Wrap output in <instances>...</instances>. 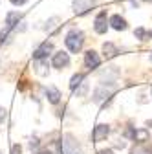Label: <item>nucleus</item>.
I'll list each match as a JSON object with an SVG mask.
<instances>
[{
	"instance_id": "nucleus-1",
	"label": "nucleus",
	"mask_w": 152,
	"mask_h": 154,
	"mask_svg": "<svg viewBox=\"0 0 152 154\" xmlns=\"http://www.w3.org/2000/svg\"><path fill=\"white\" fill-rule=\"evenodd\" d=\"M64 42H66V48L71 51V53H79L83 50V44H84V33L79 31V29H71L66 38H64Z\"/></svg>"
},
{
	"instance_id": "nucleus-2",
	"label": "nucleus",
	"mask_w": 152,
	"mask_h": 154,
	"mask_svg": "<svg viewBox=\"0 0 152 154\" xmlns=\"http://www.w3.org/2000/svg\"><path fill=\"white\" fill-rule=\"evenodd\" d=\"M61 150H62V154H83V152H81V147H79V143H77V140H75L71 134H64V136H62Z\"/></svg>"
},
{
	"instance_id": "nucleus-3",
	"label": "nucleus",
	"mask_w": 152,
	"mask_h": 154,
	"mask_svg": "<svg viewBox=\"0 0 152 154\" xmlns=\"http://www.w3.org/2000/svg\"><path fill=\"white\" fill-rule=\"evenodd\" d=\"M96 4H97V0H73L71 8H73V13L75 15H84V13H88Z\"/></svg>"
},
{
	"instance_id": "nucleus-4",
	"label": "nucleus",
	"mask_w": 152,
	"mask_h": 154,
	"mask_svg": "<svg viewBox=\"0 0 152 154\" xmlns=\"http://www.w3.org/2000/svg\"><path fill=\"white\" fill-rule=\"evenodd\" d=\"M108 24H110V20L106 18V13L101 11V13L96 17V20H93V29H96V33H106Z\"/></svg>"
},
{
	"instance_id": "nucleus-5",
	"label": "nucleus",
	"mask_w": 152,
	"mask_h": 154,
	"mask_svg": "<svg viewBox=\"0 0 152 154\" xmlns=\"http://www.w3.org/2000/svg\"><path fill=\"white\" fill-rule=\"evenodd\" d=\"M51 64H53V68H59V70L66 68V66L70 64V55H68L66 51H57V53L53 55Z\"/></svg>"
},
{
	"instance_id": "nucleus-6",
	"label": "nucleus",
	"mask_w": 152,
	"mask_h": 154,
	"mask_svg": "<svg viewBox=\"0 0 152 154\" xmlns=\"http://www.w3.org/2000/svg\"><path fill=\"white\" fill-rule=\"evenodd\" d=\"M51 51H53V44H51V42H42L39 48H37V50L33 51V59H35V61L46 59V57H48Z\"/></svg>"
},
{
	"instance_id": "nucleus-7",
	"label": "nucleus",
	"mask_w": 152,
	"mask_h": 154,
	"mask_svg": "<svg viewBox=\"0 0 152 154\" xmlns=\"http://www.w3.org/2000/svg\"><path fill=\"white\" fill-rule=\"evenodd\" d=\"M114 88H106V83H103L99 88H96V92H93V101L96 103H103L105 99H108L112 95Z\"/></svg>"
},
{
	"instance_id": "nucleus-8",
	"label": "nucleus",
	"mask_w": 152,
	"mask_h": 154,
	"mask_svg": "<svg viewBox=\"0 0 152 154\" xmlns=\"http://www.w3.org/2000/svg\"><path fill=\"white\" fill-rule=\"evenodd\" d=\"M84 64H86V68H90V70H96V68L101 64V57L97 55V51H93V50L86 51V53H84Z\"/></svg>"
},
{
	"instance_id": "nucleus-9",
	"label": "nucleus",
	"mask_w": 152,
	"mask_h": 154,
	"mask_svg": "<svg viewBox=\"0 0 152 154\" xmlns=\"http://www.w3.org/2000/svg\"><path fill=\"white\" fill-rule=\"evenodd\" d=\"M110 134V127L108 125H97L96 128H93V134H92V140H93V143H97V141H103V140H106V136Z\"/></svg>"
},
{
	"instance_id": "nucleus-10",
	"label": "nucleus",
	"mask_w": 152,
	"mask_h": 154,
	"mask_svg": "<svg viewBox=\"0 0 152 154\" xmlns=\"http://www.w3.org/2000/svg\"><path fill=\"white\" fill-rule=\"evenodd\" d=\"M44 94H46V99L50 101V103H53V105H57L61 101V92L57 90L55 86H48V88H44Z\"/></svg>"
},
{
	"instance_id": "nucleus-11",
	"label": "nucleus",
	"mask_w": 152,
	"mask_h": 154,
	"mask_svg": "<svg viewBox=\"0 0 152 154\" xmlns=\"http://www.w3.org/2000/svg\"><path fill=\"white\" fill-rule=\"evenodd\" d=\"M20 18H22V15L18 13V11H9L6 15V26L11 28V29H15V26L20 22Z\"/></svg>"
},
{
	"instance_id": "nucleus-12",
	"label": "nucleus",
	"mask_w": 152,
	"mask_h": 154,
	"mask_svg": "<svg viewBox=\"0 0 152 154\" xmlns=\"http://www.w3.org/2000/svg\"><path fill=\"white\" fill-rule=\"evenodd\" d=\"M110 26L117 31H123V29H126V20L119 15H114V17H110Z\"/></svg>"
},
{
	"instance_id": "nucleus-13",
	"label": "nucleus",
	"mask_w": 152,
	"mask_h": 154,
	"mask_svg": "<svg viewBox=\"0 0 152 154\" xmlns=\"http://www.w3.org/2000/svg\"><path fill=\"white\" fill-rule=\"evenodd\" d=\"M103 53H105L106 59H112V57L117 53V48L114 46L112 42H105V44H103Z\"/></svg>"
},
{
	"instance_id": "nucleus-14",
	"label": "nucleus",
	"mask_w": 152,
	"mask_h": 154,
	"mask_svg": "<svg viewBox=\"0 0 152 154\" xmlns=\"http://www.w3.org/2000/svg\"><path fill=\"white\" fill-rule=\"evenodd\" d=\"M130 154H152V147H148L145 143H139L130 150Z\"/></svg>"
},
{
	"instance_id": "nucleus-15",
	"label": "nucleus",
	"mask_w": 152,
	"mask_h": 154,
	"mask_svg": "<svg viewBox=\"0 0 152 154\" xmlns=\"http://www.w3.org/2000/svg\"><path fill=\"white\" fill-rule=\"evenodd\" d=\"M83 81H84V73H75V75L71 77V81H70V88H71V90H75L77 86H81V85H83Z\"/></svg>"
},
{
	"instance_id": "nucleus-16",
	"label": "nucleus",
	"mask_w": 152,
	"mask_h": 154,
	"mask_svg": "<svg viewBox=\"0 0 152 154\" xmlns=\"http://www.w3.org/2000/svg\"><path fill=\"white\" fill-rule=\"evenodd\" d=\"M134 35H136V38H139V41H148V38H150V33L145 28H138L134 31Z\"/></svg>"
},
{
	"instance_id": "nucleus-17",
	"label": "nucleus",
	"mask_w": 152,
	"mask_h": 154,
	"mask_svg": "<svg viewBox=\"0 0 152 154\" xmlns=\"http://www.w3.org/2000/svg\"><path fill=\"white\" fill-rule=\"evenodd\" d=\"M57 22H59V18H57V17H53V18H50V20H48V22H46V24H48V26H46V28H44V29H46V31H50V33H51V31H53V29H55V28H57V26H59V24H57Z\"/></svg>"
},
{
	"instance_id": "nucleus-18",
	"label": "nucleus",
	"mask_w": 152,
	"mask_h": 154,
	"mask_svg": "<svg viewBox=\"0 0 152 154\" xmlns=\"http://www.w3.org/2000/svg\"><path fill=\"white\" fill-rule=\"evenodd\" d=\"M11 154H22V147L20 145H13L11 147Z\"/></svg>"
},
{
	"instance_id": "nucleus-19",
	"label": "nucleus",
	"mask_w": 152,
	"mask_h": 154,
	"mask_svg": "<svg viewBox=\"0 0 152 154\" xmlns=\"http://www.w3.org/2000/svg\"><path fill=\"white\" fill-rule=\"evenodd\" d=\"M84 92H86V85H84V83H83V85H81V88H79V90H77V92H75V94H77V95H83V94H84Z\"/></svg>"
},
{
	"instance_id": "nucleus-20",
	"label": "nucleus",
	"mask_w": 152,
	"mask_h": 154,
	"mask_svg": "<svg viewBox=\"0 0 152 154\" xmlns=\"http://www.w3.org/2000/svg\"><path fill=\"white\" fill-rule=\"evenodd\" d=\"M4 119H6V110H4L2 106H0V123H2Z\"/></svg>"
},
{
	"instance_id": "nucleus-21",
	"label": "nucleus",
	"mask_w": 152,
	"mask_h": 154,
	"mask_svg": "<svg viewBox=\"0 0 152 154\" xmlns=\"http://www.w3.org/2000/svg\"><path fill=\"white\" fill-rule=\"evenodd\" d=\"M26 2H28V0H11V4H15V6H22Z\"/></svg>"
},
{
	"instance_id": "nucleus-22",
	"label": "nucleus",
	"mask_w": 152,
	"mask_h": 154,
	"mask_svg": "<svg viewBox=\"0 0 152 154\" xmlns=\"http://www.w3.org/2000/svg\"><path fill=\"white\" fill-rule=\"evenodd\" d=\"M97 154H114V152H112L110 149H103V150H99Z\"/></svg>"
},
{
	"instance_id": "nucleus-23",
	"label": "nucleus",
	"mask_w": 152,
	"mask_h": 154,
	"mask_svg": "<svg viewBox=\"0 0 152 154\" xmlns=\"http://www.w3.org/2000/svg\"><path fill=\"white\" fill-rule=\"evenodd\" d=\"M37 154H51L50 150H41V152H37Z\"/></svg>"
},
{
	"instance_id": "nucleus-24",
	"label": "nucleus",
	"mask_w": 152,
	"mask_h": 154,
	"mask_svg": "<svg viewBox=\"0 0 152 154\" xmlns=\"http://www.w3.org/2000/svg\"><path fill=\"white\" fill-rule=\"evenodd\" d=\"M150 61H152V53H150Z\"/></svg>"
},
{
	"instance_id": "nucleus-25",
	"label": "nucleus",
	"mask_w": 152,
	"mask_h": 154,
	"mask_svg": "<svg viewBox=\"0 0 152 154\" xmlns=\"http://www.w3.org/2000/svg\"><path fill=\"white\" fill-rule=\"evenodd\" d=\"M0 154H2V152H0Z\"/></svg>"
}]
</instances>
